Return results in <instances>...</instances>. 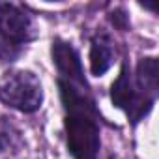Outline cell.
Wrapping results in <instances>:
<instances>
[{"mask_svg":"<svg viewBox=\"0 0 159 159\" xmlns=\"http://www.w3.org/2000/svg\"><path fill=\"white\" fill-rule=\"evenodd\" d=\"M56 84L64 109V133L73 159H98L101 148V114L84 77L77 49L56 38L51 47Z\"/></svg>","mask_w":159,"mask_h":159,"instance_id":"obj_1","label":"cell"},{"mask_svg":"<svg viewBox=\"0 0 159 159\" xmlns=\"http://www.w3.org/2000/svg\"><path fill=\"white\" fill-rule=\"evenodd\" d=\"M157 98V58H140L135 69L124 64L111 86V101L124 111L133 125L144 120Z\"/></svg>","mask_w":159,"mask_h":159,"instance_id":"obj_2","label":"cell"},{"mask_svg":"<svg viewBox=\"0 0 159 159\" xmlns=\"http://www.w3.org/2000/svg\"><path fill=\"white\" fill-rule=\"evenodd\" d=\"M36 21L26 8L0 2V62H15L36 39Z\"/></svg>","mask_w":159,"mask_h":159,"instance_id":"obj_3","label":"cell"},{"mask_svg":"<svg viewBox=\"0 0 159 159\" xmlns=\"http://www.w3.org/2000/svg\"><path fill=\"white\" fill-rule=\"evenodd\" d=\"M0 101L4 105L30 114L43 103V86L34 71L13 69L0 77Z\"/></svg>","mask_w":159,"mask_h":159,"instance_id":"obj_4","label":"cell"},{"mask_svg":"<svg viewBox=\"0 0 159 159\" xmlns=\"http://www.w3.org/2000/svg\"><path fill=\"white\" fill-rule=\"evenodd\" d=\"M114 58H116V47H114L112 38L107 32H98L96 36H92L90 54H88L92 75L103 77L114 64Z\"/></svg>","mask_w":159,"mask_h":159,"instance_id":"obj_5","label":"cell"},{"mask_svg":"<svg viewBox=\"0 0 159 159\" xmlns=\"http://www.w3.org/2000/svg\"><path fill=\"white\" fill-rule=\"evenodd\" d=\"M13 142H15V135L11 125L4 122V118H0V152H6Z\"/></svg>","mask_w":159,"mask_h":159,"instance_id":"obj_6","label":"cell"}]
</instances>
